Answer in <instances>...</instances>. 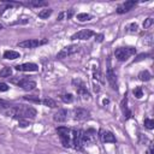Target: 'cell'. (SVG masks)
<instances>
[{"instance_id":"obj_18","label":"cell","mask_w":154,"mask_h":154,"mask_svg":"<svg viewBox=\"0 0 154 154\" xmlns=\"http://www.w3.org/2000/svg\"><path fill=\"white\" fill-rule=\"evenodd\" d=\"M22 5L29 6V7H43V6H48V2L41 1V0H29V1L22 2Z\"/></svg>"},{"instance_id":"obj_8","label":"cell","mask_w":154,"mask_h":154,"mask_svg":"<svg viewBox=\"0 0 154 154\" xmlns=\"http://www.w3.org/2000/svg\"><path fill=\"white\" fill-rule=\"evenodd\" d=\"M79 51V46L78 45H69L66 47H64L60 52H58L57 54V59H64V58H67L75 53H77Z\"/></svg>"},{"instance_id":"obj_39","label":"cell","mask_w":154,"mask_h":154,"mask_svg":"<svg viewBox=\"0 0 154 154\" xmlns=\"http://www.w3.org/2000/svg\"><path fill=\"white\" fill-rule=\"evenodd\" d=\"M147 154H154V150H153V144H150V146H149V148H148V150H147Z\"/></svg>"},{"instance_id":"obj_22","label":"cell","mask_w":154,"mask_h":154,"mask_svg":"<svg viewBox=\"0 0 154 154\" xmlns=\"http://www.w3.org/2000/svg\"><path fill=\"white\" fill-rule=\"evenodd\" d=\"M76 18H77L78 22H88V20H90V19L93 18V16L89 14V13L82 12V13H78V14L76 16Z\"/></svg>"},{"instance_id":"obj_16","label":"cell","mask_w":154,"mask_h":154,"mask_svg":"<svg viewBox=\"0 0 154 154\" xmlns=\"http://www.w3.org/2000/svg\"><path fill=\"white\" fill-rule=\"evenodd\" d=\"M120 109H122L123 116H124V118H125L126 120L131 118L132 113H131V111H130L129 107H128V97H126V96H125V97L122 100V102H120Z\"/></svg>"},{"instance_id":"obj_2","label":"cell","mask_w":154,"mask_h":154,"mask_svg":"<svg viewBox=\"0 0 154 154\" xmlns=\"http://www.w3.org/2000/svg\"><path fill=\"white\" fill-rule=\"evenodd\" d=\"M10 82L13 83V84H17L18 87H20L22 89L26 90V91H30V90H34L36 88V82L32 81V79H29V78H25V77H17V78H10Z\"/></svg>"},{"instance_id":"obj_21","label":"cell","mask_w":154,"mask_h":154,"mask_svg":"<svg viewBox=\"0 0 154 154\" xmlns=\"http://www.w3.org/2000/svg\"><path fill=\"white\" fill-rule=\"evenodd\" d=\"M138 79L142 81V82H148L152 79V75L148 70H142L140 73H138Z\"/></svg>"},{"instance_id":"obj_31","label":"cell","mask_w":154,"mask_h":154,"mask_svg":"<svg viewBox=\"0 0 154 154\" xmlns=\"http://www.w3.org/2000/svg\"><path fill=\"white\" fill-rule=\"evenodd\" d=\"M132 94L137 97V99H141L143 96V90H142V87H136L134 90H132Z\"/></svg>"},{"instance_id":"obj_26","label":"cell","mask_w":154,"mask_h":154,"mask_svg":"<svg viewBox=\"0 0 154 154\" xmlns=\"http://www.w3.org/2000/svg\"><path fill=\"white\" fill-rule=\"evenodd\" d=\"M12 75V67L11 66H6L0 71V77H5V78H10V76Z\"/></svg>"},{"instance_id":"obj_1","label":"cell","mask_w":154,"mask_h":154,"mask_svg":"<svg viewBox=\"0 0 154 154\" xmlns=\"http://www.w3.org/2000/svg\"><path fill=\"white\" fill-rule=\"evenodd\" d=\"M7 117H12L14 119H34L37 116V111L26 105H13L6 113Z\"/></svg>"},{"instance_id":"obj_32","label":"cell","mask_w":154,"mask_h":154,"mask_svg":"<svg viewBox=\"0 0 154 154\" xmlns=\"http://www.w3.org/2000/svg\"><path fill=\"white\" fill-rule=\"evenodd\" d=\"M154 23V19L153 18H147V19H144V22H143V29H148L149 26H152V24Z\"/></svg>"},{"instance_id":"obj_19","label":"cell","mask_w":154,"mask_h":154,"mask_svg":"<svg viewBox=\"0 0 154 154\" xmlns=\"http://www.w3.org/2000/svg\"><path fill=\"white\" fill-rule=\"evenodd\" d=\"M2 57H4L5 59L14 60V59H18V58H20V54H19L18 52H16V51H12V49H7V51H5V52H4Z\"/></svg>"},{"instance_id":"obj_35","label":"cell","mask_w":154,"mask_h":154,"mask_svg":"<svg viewBox=\"0 0 154 154\" xmlns=\"http://www.w3.org/2000/svg\"><path fill=\"white\" fill-rule=\"evenodd\" d=\"M73 13H75V10H73V8L67 10V12L65 13V14H66V19H71V18H72V16H73Z\"/></svg>"},{"instance_id":"obj_14","label":"cell","mask_w":154,"mask_h":154,"mask_svg":"<svg viewBox=\"0 0 154 154\" xmlns=\"http://www.w3.org/2000/svg\"><path fill=\"white\" fill-rule=\"evenodd\" d=\"M95 130L94 129H88L87 131H82V141H83V144L85 143H93L95 141Z\"/></svg>"},{"instance_id":"obj_27","label":"cell","mask_w":154,"mask_h":154,"mask_svg":"<svg viewBox=\"0 0 154 154\" xmlns=\"http://www.w3.org/2000/svg\"><path fill=\"white\" fill-rule=\"evenodd\" d=\"M23 99H24V100H26V101H29V102L41 103L40 97H38V96H36V95H25V96H23Z\"/></svg>"},{"instance_id":"obj_34","label":"cell","mask_w":154,"mask_h":154,"mask_svg":"<svg viewBox=\"0 0 154 154\" xmlns=\"http://www.w3.org/2000/svg\"><path fill=\"white\" fill-rule=\"evenodd\" d=\"M18 124H19V128H26L29 125V119H19Z\"/></svg>"},{"instance_id":"obj_24","label":"cell","mask_w":154,"mask_h":154,"mask_svg":"<svg viewBox=\"0 0 154 154\" xmlns=\"http://www.w3.org/2000/svg\"><path fill=\"white\" fill-rule=\"evenodd\" d=\"M41 103H43L45 106L51 107V108H55L57 107V102L51 97H45L43 100H41Z\"/></svg>"},{"instance_id":"obj_43","label":"cell","mask_w":154,"mask_h":154,"mask_svg":"<svg viewBox=\"0 0 154 154\" xmlns=\"http://www.w3.org/2000/svg\"><path fill=\"white\" fill-rule=\"evenodd\" d=\"M4 29V25H2V23H0V30H2Z\"/></svg>"},{"instance_id":"obj_40","label":"cell","mask_w":154,"mask_h":154,"mask_svg":"<svg viewBox=\"0 0 154 154\" xmlns=\"http://www.w3.org/2000/svg\"><path fill=\"white\" fill-rule=\"evenodd\" d=\"M64 16H65V13H64V12H60L57 19H58V20H63V17H64Z\"/></svg>"},{"instance_id":"obj_38","label":"cell","mask_w":154,"mask_h":154,"mask_svg":"<svg viewBox=\"0 0 154 154\" xmlns=\"http://www.w3.org/2000/svg\"><path fill=\"white\" fill-rule=\"evenodd\" d=\"M95 41L96 42H102L103 41V34H95Z\"/></svg>"},{"instance_id":"obj_12","label":"cell","mask_w":154,"mask_h":154,"mask_svg":"<svg viewBox=\"0 0 154 154\" xmlns=\"http://www.w3.org/2000/svg\"><path fill=\"white\" fill-rule=\"evenodd\" d=\"M14 69L17 71H22V72H35L38 71V66L34 63H24V64H18L14 66Z\"/></svg>"},{"instance_id":"obj_4","label":"cell","mask_w":154,"mask_h":154,"mask_svg":"<svg viewBox=\"0 0 154 154\" xmlns=\"http://www.w3.org/2000/svg\"><path fill=\"white\" fill-rule=\"evenodd\" d=\"M57 134L61 141V144L65 148H69L71 146V129H69L67 126H58Z\"/></svg>"},{"instance_id":"obj_30","label":"cell","mask_w":154,"mask_h":154,"mask_svg":"<svg viewBox=\"0 0 154 154\" xmlns=\"http://www.w3.org/2000/svg\"><path fill=\"white\" fill-rule=\"evenodd\" d=\"M143 124H144V126H146L147 129H149V130H152V129L154 128V120L150 119V118H144Z\"/></svg>"},{"instance_id":"obj_11","label":"cell","mask_w":154,"mask_h":154,"mask_svg":"<svg viewBox=\"0 0 154 154\" xmlns=\"http://www.w3.org/2000/svg\"><path fill=\"white\" fill-rule=\"evenodd\" d=\"M136 4H137V1H134V0H129V1L122 2V4L118 5V7H117V13H118V14L126 13V12L131 11V10L136 6Z\"/></svg>"},{"instance_id":"obj_28","label":"cell","mask_w":154,"mask_h":154,"mask_svg":"<svg viewBox=\"0 0 154 154\" xmlns=\"http://www.w3.org/2000/svg\"><path fill=\"white\" fill-rule=\"evenodd\" d=\"M149 57H152V53H141V54H138V55L134 59V61H132V63L142 61V60H144V59H147V58H149Z\"/></svg>"},{"instance_id":"obj_29","label":"cell","mask_w":154,"mask_h":154,"mask_svg":"<svg viewBox=\"0 0 154 154\" xmlns=\"http://www.w3.org/2000/svg\"><path fill=\"white\" fill-rule=\"evenodd\" d=\"M73 99H75L73 95L70 94V93H69V94H64V95H61V100H63L65 103H71V102L73 101Z\"/></svg>"},{"instance_id":"obj_6","label":"cell","mask_w":154,"mask_h":154,"mask_svg":"<svg viewBox=\"0 0 154 154\" xmlns=\"http://www.w3.org/2000/svg\"><path fill=\"white\" fill-rule=\"evenodd\" d=\"M72 85L76 88L77 90V94L83 99V100H89L90 99V93L87 90V87L85 84L81 81V79H72Z\"/></svg>"},{"instance_id":"obj_23","label":"cell","mask_w":154,"mask_h":154,"mask_svg":"<svg viewBox=\"0 0 154 154\" xmlns=\"http://www.w3.org/2000/svg\"><path fill=\"white\" fill-rule=\"evenodd\" d=\"M93 77H94V79H96V81H99L100 83H105V79H103V75L101 73V71L99 70V69H94L93 70Z\"/></svg>"},{"instance_id":"obj_36","label":"cell","mask_w":154,"mask_h":154,"mask_svg":"<svg viewBox=\"0 0 154 154\" xmlns=\"http://www.w3.org/2000/svg\"><path fill=\"white\" fill-rule=\"evenodd\" d=\"M29 22V19H19V20H16V22H12L11 25H17V24H26Z\"/></svg>"},{"instance_id":"obj_37","label":"cell","mask_w":154,"mask_h":154,"mask_svg":"<svg viewBox=\"0 0 154 154\" xmlns=\"http://www.w3.org/2000/svg\"><path fill=\"white\" fill-rule=\"evenodd\" d=\"M8 85L6 84V83H4V82H0V91H7L8 90Z\"/></svg>"},{"instance_id":"obj_9","label":"cell","mask_w":154,"mask_h":154,"mask_svg":"<svg viewBox=\"0 0 154 154\" xmlns=\"http://www.w3.org/2000/svg\"><path fill=\"white\" fill-rule=\"evenodd\" d=\"M107 63H108V66H107V71H106V78H107V81H108L109 85L112 87V89H113V90H118L117 75H116V72L113 71L112 66L109 65V59L107 60Z\"/></svg>"},{"instance_id":"obj_25","label":"cell","mask_w":154,"mask_h":154,"mask_svg":"<svg viewBox=\"0 0 154 154\" xmlns=\"http://www.w3.org/2000/svg\"><path fill=\"white\" fill-rule=\"evenodd\" d=\"M52 13H53V10L52 8H45V10H41L38 12V17L42 18V19H47Z\"/></svg>"},{"instance_id":"obj_5","label":"cell","mask_w":154,"mask_h":154,"mask_svg":"<svg viewBox=\"0 0 154 154\" xmlns=\"http://www.w3.org/2000/svg\"><path fill=\"white\" fill-rule=\"evenodd\" d=\"M48 42L47 38H42V40H37V38H28V40H24V41H20L17 43L18 47H22V48H36V47H40V46H43Z\"/></svg>"},{"instance_id":"obj_20","label":"cell","mask_w":154,"mask_h":154,"mask_svg":"<svg viewBox=\"0 0 154 154\" xmlns=\"http://www.w3.org/2000/svg\"><path fill=\"white\" fill-rule=\"evenodd\" d=\"M12 106H13V105H11L10 102H7V101H5V100L0 99V113H2V114H5V116H6L7 111H8Z\"/></svg>"},{"instance_id":"obj_15","label":"cell","mask_w":154,"mask_h":154,"mask_svg":"<svg viewBox=\"0 0 154 154\" xmlns=\"http://www.w3.org/2000/svg\"><path fill=\"white\" fill-rule=\"evenodd\" d=\"M89 111L85 108H76L73 111V119L75 120H85L89 118Z\"/></svg>"},{"instance_id":"obj_41","label":"cell","mask_w":154,"mask_h":154,"mask_svg":"<svg viewBox=\"0 0 154 154\" xmlns=\"http://www.w3.org/2000/svg\"><path fill=\"white\" fill-rule=\"evenodd\" d=\"M94 90H95L96 93H99V91H100V88H99V85H97V84H94Z\"/></svg>"},{"instance_id":"obj_42","label":"cell","mask_w":154,"mask_h":154,"mask_svg":"<svg viewBox=\"0 0 154 154\" xmlns=\"http://www.w3.org/2000/svg\"><path fill=\"white\" fill-rule=\"evenodd\" d=\"M108 102H109V101H108L107 99H103V101H102V103H103V105H107Z\"/></svg>"},{"instance_id":"obj_33","label":"cell","mask_w":154,"mask_h":154,"mask_svg":"<svg viewBox=\"0 0 154 154\" xmlns=\"http://www.w3.org/2000/svg\"><path fill=\"white\" fill-rule=\"evenodd\" d=\"M126 29H128V31H130V32H135V31H137L138 25H137V23H131L130 25L126 26Z\"/></svg>"},{"instance_id":"obj_10","label":"cell","mask_w":154,"mask_h":154,"mask_svg":"<svg viewBox=\"0 0 154 154\" xmlns=\"http://www.w3.org/2000/svg\"><path fill=\"white\" fill-rule=\"evenodd\" d=\"M94 35H95V32L93 30H90V29H83V30H79V31L75 32L71 36V40H88V38H90Z\"/></svg>"},{"instance_id":"obj_7","label":"cell","mask_w":154,"mask_h":154,"mask_svg":"<svg viewBox=\"0 0 154 154\" xmlns=\"http://www.w3.org/2000/svg\"><path fill=\"white\" fill-rule=\"evenodd\" d=\"M71 144L75 149L81 150L83 147V141H82V130L79 129H73L71 130Z\"/></svg>"},{"instance_id":"obj_3","label":"cell","mask_w":154,"mask_h":154,"mask_svg":"<svg viewBox=\"0 0 154 154\" xmlns=\"http://www.w3.org/2000/svg\"><path fill=\"white\" fill-rule=\"evenodd\" d=\"M134 54H136V48L135 47H118L114 51V57L119 61H125Z\"/></svg>"},{"instance_id":"obj_17","label":"cell","mask_w":154,"mask_h":154,"mask_svg":"<svg viewBox=\"0 0 154 154\" xmlns=\"http://www.w3.org/2000/svg\"><path fill=\"white\" fill-rule=\"evenodd\" d=\"M66 119H67V111L64 109V108L59 109V111L53 116V120H54L55 123H64Z\"/></svg>"},{"instance_id":"obj_13","label":"cell","mask_w":154,"mask_h":154,"mask_svg":"<svg viewBox=\"0 0 154 154\" xmlns=\"http://www.w3.org/2000/svg\"><path fill=\"white\" fill-rule=\"evenodd\" d=\"M100 138L103 143H116L117 138L113 135V132L108 131V130H101L100 131Z\"/></svg>"}]
</instances>
